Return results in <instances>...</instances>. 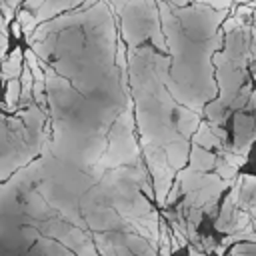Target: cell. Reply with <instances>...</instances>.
Masks as SVG:
<instances>
[{"mask_svg": "<svg viewBox=\"0 0 256 256\" xmlns=\"http://www.w3.org/2000/svg\"><path fill=\"white\" fill-rule=\"evenodd\" d=\"M114 12L120 16L122 36L130 48L144 40H152L162 52L168 50L164 34L160 30V10L156 0H108Z\"/></svg>", "mask_w": 256, "mask_h": 256, "instance_id": "cell-1", "label": "cell"}, {"mask_svg": "<svg viewBox=\"0 0 256 256\" xmlns=\"http://www.w3.org/2000/svg\"><path fill=\"white\" fill-rule=\"evenodd\" d=\"M84 0H42V6L38 8L36 12V18L38 22H46V20H52L56 18L60 12L64 10H74L76 6H82Z\"/></svg>", "mask_w": 256, "mask_h": 256, "instance_id": "cell-2", "label": "cell"}, {"mask_svg": "<svg viewBox=\"0 0 256 256\" xmlns=\"http://www.w3.org/2000/svg\"><path fill=\"white\" fill-rule=\"evenodd\" d=\"M166 156H168V162L174 170H182V166L186 164V158H188V140L184 136L172 140L170 144H166Z\"/></svg>", "mask_w": 256, "mask_h": 256, "instance_id": "cell-3", "label": "cell"}, {"mask_svg": "<svg viewBox=\"0 0 256 256\" xmlns=\"http://www.w3.org/2000/svg\"><path fill=\"white\" fill-rule=\"evenodd\" d=\"M22 60H24V52L20 48L12 50V54L8 56V60L2 62V66H0V80L8 82L12 78H18L22 74V68H24L22 66Z\"/></svg>", "mask_w": 256, "mask_h": 256, "instance_id": "cell-4", "label": "cell"}, {"mask_svg": "<svg viewBox=\"0 0 256 256\" xmlns=\"http://www.w3.org/2000/svg\"><path fill=\"white\" fill-rule=\"evenodd\" d=\"M200 126V118L196 112L188 110V108H178V122H176V128L180 132V136L184 138H190Z\"/></svg>", "mask_w": 256, "mask_h": 256, "instance_id": "cell-5", "label": "cell"}, {"mask_svg": "<svg viewBox=\"0 0 256 256\" xmlns=\"http://www.w3.org/2000/svg\"><path fill=\"white\" fill-rule=\"evenodd\" d=\"M216 166V156L210 154L204 146H192L190 150V168L198 172H206Z\"/></svg>", "mask_w": 256, "mask_h": 256, "instance_id": "cell-6", "label": "cell"}, {"mask_svg": "<svg viewBox=\"0 0 256 256\" xmlns=\"http://www.w3.org/2000/svg\"><path fill=\"white\" fill-rule=\"evenodd\" d=\"M20 98H22V84H20V80L18 78H12V80H8L6 82V110L8 112H12V110H16V104L20 102Z\"/></svg>", "mask_w": 256, "mask_h": 256, "instance_id": "cell-7", "label": "cell"}, {"mask_svg": "<svg viewBox=\"0 0 256 256\" xmlns=\"http://www.w3.org/2000/svg\"><path fill=\"white\" fill-rule=\"evenodd\" d=\"M16 20L22 24V32H24V36H26V38H30V36L36 32V28L40 26V22H38L36 14H32L30 10H22V12H18Z\"/></svg>", "mask_w": 256, "mask_h": 256, "instance_id": "cell-8", "label": "cell"}, {"mask_svg": "<svg viewBox=\"0 0 256 256\" xmlns=\"http://www.w3.org/2000/svg\"><path fill=\"white\" fill-rule=\"evenodd\" d=\"M236 166H232L230 162H226L224 158H216V172H218V176L220 178H224V180H234L236 178Z\"/></svg>", "mask_w": 256, "mask_h": 256, "instance_id": "cell-9", "label": "cell"}, {"mask_svg": "<svg viewBox=\"0 0 256 256\" xmlns=\"http://www.w3.org/2000/svg\"><path fill=\"white\" fill-rule=\"evenodd\" d=\"M198 2H200V4H208V6H214V8H220V10H222V8H226L232 0H198Z\"/></svg>", "mask_w": 256, "mask_h": 256, "instance_id": "cell-10", "label": "cell"}, {"mask_svg": "<svg viewBox=\"0 0 256 256\" xmlns=\"http://www.w3.org/2000/svg\"><path fill=\"white\" fill-rule=\"evenodd\" d=\"M10 24H12V34H14V36H20V34H24V32H22V24H20L18 20H12Z\"/></svg>", "mask_w": 256, "mask_h": 256, "instance_id": "cell-11", "label": "cell"}, {"mask_svg": "<svg viewBox=\"0 0 256 256\" xmlns=\"http://www.w3.org/2000/svg\"><path fill=\"white\" fill-rule=\"evenodd\" d=\"M164 2H168V4H172V6H184L188 0H164Z\"/></svg>", "mask_w": 256, "mask_h": 256, "instance_id": "cell-12", "label": "cell"}, {"mask_svg": "<svg viewBox=\"0 0 256 256\" xmlns=\"http://www.w3.org/2000/svg\"><path fill=\"white\" fill-rule=\"evenodd\" d=\"M250 104H252V108H256V90H254V94H252V102H250Z\"/></svg>", "mask_w": 256, "mask_h": 256, "instance_id": "cell-13", "label": "cell"}, {"mask_svg": "<svg viewBox=\"0 0 256 256\" xmlns=\"http://www.w3.org/2000/svg\"><path fill=\"white\" fill-rule=\"evenodd\" d=\"M238 2H246V0H238Z\"/></svg>", "mask_w": 256, "mask_h": 256, "instance_id": "cell-14", "label": "cell"}]
</instances>
